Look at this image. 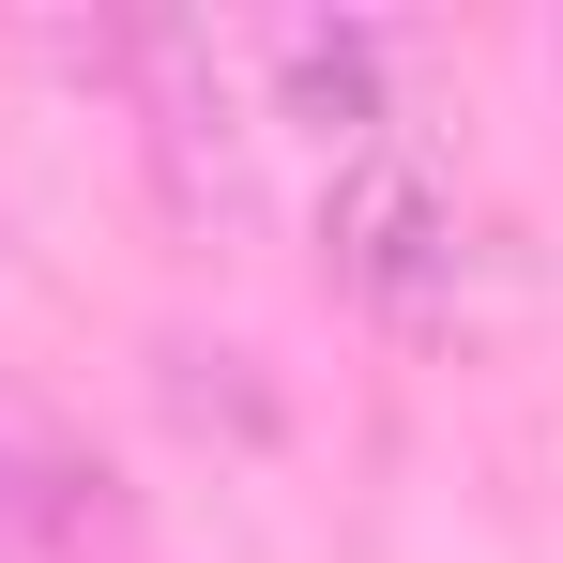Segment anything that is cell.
<instances>
[{"mask_svg": "<svg viewBox=\"0 0 563 563\" xmlns=\"http://www.w3.org/2000/svg\"><path fill=\"white\" fill-rule=\"evenodd\" d=\"M320 260L335 289H366V305H442L457 289V198L442 168L411 153V137H380V153H335V198H320Z\"/></svg>", "mask_w": 563, "mask_h": 563, "instance_id": "7a4b0ae2", "label": "cell"}, {"mask_svg": "<svg viewBox=\"0 0 563 563\" xmlns=\"http://www.w3.org/2000/svg\"><path fill=\"white\" fill-rule=\"evenodd\" d=\"M62 518H77V503H62V457H15V442H0V563L46 549Z\"/></svg>", "mask_w": 563, "mask_h": 563, "instance_id": "277c9868", "label": "cell"}, {"mask_svg": "<svg viewBox=\"0 0 563 563\" xmlns=\"http://www.w3.org/2000/svg\"><path fill=\"white\" fill-rule=\"evenodd\" d=\"M260 62H275V92L305 107L335 153H380V137H396V122H380V31H275Z\"/></svg>", "mask_w": 563, "mask_h": 563, "instance_id": "3957f363", "label": "cell"}, {"mask_svg": "<svg viewBox=\"0 0 563 563\" xmlns=\"http://www.w3.org/2000/svg\"><path fill=\"white\" fill-rule=\"evenodd\" d=\"M549 62H563V31H549Z\"/></svg>", "mask_w": 563, "mask_h": 563, "instance_id": "5b68a950", "label": "cell"}, {"mask_svg": "<svg viewBox=\"0 0 563 563\" xmlns=\"http://www.w3.org/2000/svg\"><path fill=\"white\" fill-rule=\"evenodd\" d=\"M92 62L137 92V153H153V198L184 213V229H244V62H229V31H198V15H122L92 31Z\"/></svg>", "mask_w": 563, "mask_h": 563, "instance_id": "6da1fadb", "label": "cell"}]
</instances>
